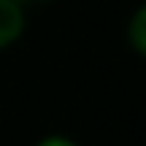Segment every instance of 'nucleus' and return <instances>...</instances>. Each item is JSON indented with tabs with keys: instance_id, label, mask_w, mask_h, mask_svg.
<instances>
[{
	"instance_id": "nucleus-3",
	"label": "nucleus",
	"mask_w": 146,
	"mask_h": 146,
	"mask_svg": "<svg viewBox=\"0 0 146 146\" xmlns=\"http://www.w3.org/2000/svg\"><path fill=\"white\" fill-rule=\"evenodd\" d=\"M35 146H78L70 135H62V133H49L41 141H35Z\"/></svg>"
},
{
	"instance_id": "nucleus-2",
	"label": "nucleus",
	"mask_w": 146,
	"mask_h": 146,
	"mask_svg": "<svg viewBox=\"0 0 146 146\" xmlns=\"http://www.w3.org/2000/svg\"><path fill=\"white\" fill-rule=\"evenodd\" d=\"M127 43L141 60H146V0L133 8L127 19Z\"/></svg>"
},
{
	"instance_id": "nucleus-4",
	"label": "nucleus",
	"mask_w": 146,
	"mask_h": 146,
	"mask_svg": "<svg viewBox=\"0 0 146 146\" xmlns=\"http://www.w3.org/2000/svg\"><path fill=\"white\" fill-rule=\"evenodd\" d=\"M27 3H38V5H46V3H52V0H27Z\"/></svg>"
},
{
	"instance_id": "nucleus-1",
	"label": "nucleus",
	"mask_w": 146,
	"mask_h": 146,
	"mask_svg": "<svg viewBox=\"0 0 146 146\" xmlns=\"http://www.w3.org/2000/svg\"><path fill=\"white\" fill-rule=\"evenodd\" d=\"M27 30V11L25 3L16 0H0V52L11 49L14 43L22 41Z\"/></svg>"
},
{
	"instance_id": "nucleus-5",
	"label": "nucleus",
	"mask_w": 146,
	"mask_h": 146,
	"mask_svg": "<svg viewBox=\"0 0 146 146\" xmlns=\"http://www.w3.org/2000/svg\"><path fill=\"white\" fill-rule=\"evenodd\" d=\"M16 3H25V5H27V0H16Z\"/></svg>"
}]
</instances>
